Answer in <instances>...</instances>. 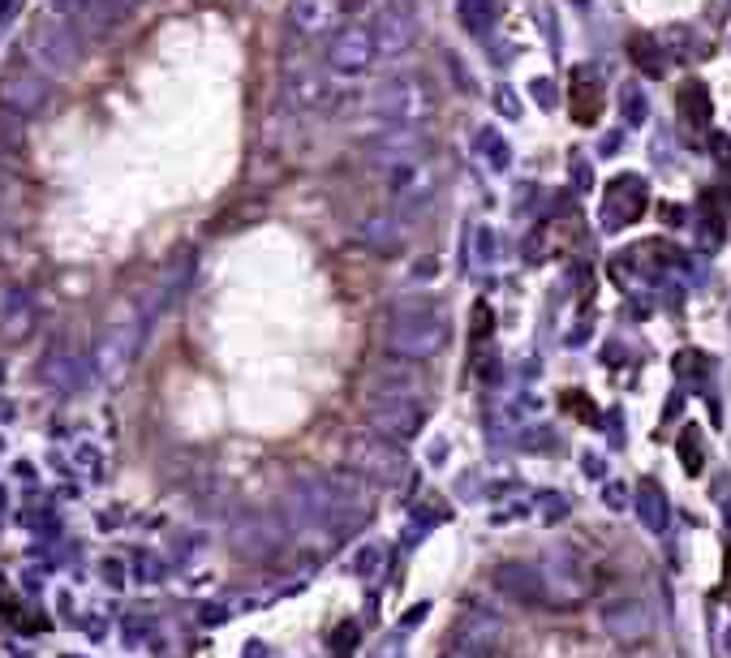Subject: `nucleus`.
<instances>
[{"label":"nucleus","instance_id":"obj_1","mask_svg":"<svg viewBox=\"0 0 731 658\" xmlns=\"http://www.w3.org/2000/svg\"><path fill=\"white\" fill-rule=\"evenodd\" d=\"M448 345V319L435 302H400L387 319V349L396 357L426 362Z\"/></svg>","mask_w":731,"mask_h":658},{"label":"nucleus","instance_id":"obj_2","mask_svg":"<svg viewBox=\"0 0 731 658\" xmlns=\"http://www.w3.org/2000/svg\"><path fill=\"white\" fill-rule=\"evenodd\" d=\"M435 112V91L418 74H400L370 91V117L383 121V130H418Z\"/></svg>","mask_w":731,"mask_h":658},{"label":"nucleus","instance_id":"obj_3","mask_svg":"<svg viewBox=\"0 0 731 658\" xmlns=\"http://www.w3.org/2000/svg\"><path fill=\"white\" fill-rule=\"evenodd\" d=\"M142 332H147V314H129V319H117L104 332L95 349V375L108 383V388H117L125 383L129 366H134L138 357V345H142Z\"/></svg>","mask_w":731,"mask_h":658},{"label":"nucleus","instance_id":"obj_4","mask_svg":"<svg viewBox=\"0 0 731 658\" xmlns=\"http://www.w3.org/2000/svg\"><path fill=\"white\" fill-rule=\"evenodd\" d=\"M426 422V409L418 396H387V392H375L366 400V431H375L392 443H405L422 431Z\"/></svg>","mask_w":731,"mask_h":658},{"label":"nucleus","instance_id":"obj_5","mask_svg":"<svg viewBox=\"0 0 731 658\" xmlns=\"http://www.w3.org/2000/svg\"><path fill=\"white\" fill-rule=\"evenodd\" d=\"M349 465L357 469V474H366V478H375V482H387V486H396L400 478L409 474L405 456H400V443L383 439L375 431L349 439Z\"/></svg>","mask_w":731,"mask_h":658},{"label":"nucleus","instance_id":"obj_6","mask_svg":"<svg viewBox=\"0 0 731 658\" xmlns=\"http://www.w3.org/2000/svg\"><path fill=\"white\" fill-rule=\"evenodd\" d=\"M370 35H375V56H383V61H405L413 44H418V22H413L405 0H387L375 13Z\"/></svg>","mask_w":731,"mask_h":658},{"label":"nucleus","instance_id":"obj_7","mask_svg":"<svg viewBox=\"0 0 731 658\" xmlns=\"http://www.w3.org/2000/svg\"><path fill=\"white\" fill-rule=\"evenodd\" d=\"M327 65L344 78L366 74V69L375 65V35H370V26H362V22L340 26L332 35V48H327Z\"/></svg>","mask_w":731,"mask_h":658},{"label":"nucleus","instance_id":"obj_8","mask_svg":"<svg viewBox=\"0 0 731 658\" xmlns=\"http://www.w3.org/2000/svg\"><path fill=\"white\" fill-rule=\"evenodd\" d=\"M387 190H392V198L400 207L426 203V198L439 190V173H435V164H430V155H418V160L392 168V173H387Z\"/></svg>","mask_w":731,"mask_h":658},{"label":"nucleus","instance_id":"obj_9","mask_svg":"<svg viewBox=\"0 0 731 658\" xmlns=\"http://www.w3.org/2000/svg\"><path fill=\"white\" fill-rule=\"evenodd\" d=\"M0 99H5V108L13 117H35V112L48 104V82L35 69H9L5 78H0Z\"/></svg>","mask_w":731,"mask_h":658},{"label":"nucleus","instance_id":"obj_10","mask_svg":"<svg viewBox=\"0 0 731 658\" xmlns=\"http://www.w3.org/2000/svg\"><path fill=\"white\" fill-rule=\"evenodd\" d=\"M495 650H499V624L491 615H465L448 641V654L461 658H495Z\"/></svg>","mask_w":731,"mask_h":658},{"label":"nucleus","instance_id":"obj_11","mask_svg":"<svg viewBox=\"0 0 731 658\" xmlns=\"http://www.w3.org/2000/svg\"><path fill=\"white\" fill-rule=\"evenodd\" d=\"M31 323H35L31 297H26L18 284H0V332H5L9 340H22L26 332H31Z\"/></svg>","mask_w":731,"mask_h":658},{"label":"nucleus","instance_id":"obj_12","mask_svg":"<svg viewBox=\"0 0 731 658\" xmlns=\"http://www.w3.org/2000/svg\"><path fill=\"white\" fill-rule=\"evenodd\" d=\"M602 620H607L611 637H620V641H637V637L650 633V611H645L641 598H624V603L607 607L602 611Z\"/></svg>","mask_w":731,"mask_h":658},{"label":"nucleus","instance_id":"obj_13","mask_svg":"<svg viewBox=\"0 0 731 658\" xmlns=\"http://www.w3.org/2000/svg\"><path fill=\"white\" fill-rule=\"evenodd\" d=\"M375 392H387V396H418L426 383H422V370L413 357H400V362H383L375 370Z\"/></svg>","mask_w":731,"mask_h":658},{"label":"nucleus","instance_id":"obj_14","mask_svg":"<svg viewBox=\"0 0 731 658\" xmlns=\"http://www.w3.org/2000/svg\"><path fill=\"white\" fill-rule=\"evenodd\" d=\"M336 22V0H289V26L297 35H323Z\"/></svg>","mask_w":731,"mask_h":658},{"label":"nucleus","instance_id":"obj_15","mask_svg":"<svg viewBox=\"0 0 731 658\" xmlns=\"http://www.w3.org/2000/svg\"><path fill=\"white\" fill-rule=\"evenodd\" d=\"M284 99H289L293 108H314L327 99V78L319 69H293L289 78H284Z\"/></svg>","mask_w":731,"mask_h":658},{"label":"nucleus","instance_id":"obj_16","mask_svg":"<svg viewBox=\"0 0 731 658\" xmlns=\"http://www.w3.org/2000/svg\"><path fill=\"white\" fill-rule=\"evenodd\" d=\"M495 581L504 585L512 598H521V603H538V598L547 594V590H542V572L534 564H504L495 572Z\"/></svg>","mask_w":731,"mask_h":658},{"label":"nucleus","instance_id":"obj_17","mask_svg":"<svg viewBox=\"0 0 731 658\" xmlns=\"http://www.w3.org/2000/svg\"><path fill=\"white\" fill-rule=\"evenodd\" d=\"M366 237H370V246H379V250H400V246H405V233H400V228H387L379 220L366 228Z\"/></svg>","mask_w":731,"mask_h":658},{"label":"nucleus","instance_id":"obj_18","mask_svg":"<svg viewBox=\"0 0 731 658\" xmlns=\"http://www.w3.org/2000/svg\"><path fill=\"white\" fill-rule=\"evenodd\" d=\"M461 5H465V22L473 31H482V26L491 22V0H461Z\"/></svg>","mask_w":731,"mask_h":658},{"label":"nucleus","instance_id":"obj_19","mask_svg":"<svg viewBox=\"0 0 731 658\" xmlns=\"http://www.w3.org/2000/svg\"><path fill=\"white\" fill-rule=\"evenodd\" d=\"M641 504H645V508H650V525H654V529H663V495H658V491H654V486H645Z\"/></svg>","mask_w":731,"mask_h":658},{"label":"nucleus","instance_id":"obj_20","mask_svg":"<svg viewBox=\"0 0 731 658\" xmlns=\"http://www.w3.org/2000/svg\"><path fill=\"white\" fill-rule=\"evenodd\" d=\"M443 658H461V654H448V650H443Z\"/></svg>","mask_w":731,"mask_h":658}]
</instances>
